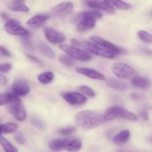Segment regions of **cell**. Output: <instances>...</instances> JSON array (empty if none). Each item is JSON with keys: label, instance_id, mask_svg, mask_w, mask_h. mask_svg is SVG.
<instances>
[{"label": "cell", "instance_id": "cell-1", "mask_svg": "<svg viewBox=\"0 0 152 152\" xmlns=\"http://www.w3.org/2000/svg\"><path fill=\"white\" fill-rule=\"evenodd\" d=\"M77 124L86 129H92L98 127L105 121L103 116L90 110H85L77 113L75 116Z\"/></svg>", "mask_w": 152, "mask_h": 152}, {"label": "cell", "instance_id": "cell-2", "mask_svg": "<svg viewBox=\"0 0 152 152\" xmlns=\"http://www.w3.org/2000/svg\"><path fill=\"white\" fill-rule=\"evenodd\" d=\"M71 42L74 47L77 48H84L86 49V51L90 52V53H94V54L97 55V56H102L104 58H108V59H111L115 56L113 52L110 51V50H107V49L103 48L100 47L98 45L95 44L93 42H88V41H79L77 39H72L71 40Z\"/></svg>", "mask_w": 152, "mask_h": 152}, {"label": "cell", "instance_id": "cell-3", "mask_svg": "<svg viewBox=\"0 0 152 152\" xmlns=\"http://www.w3.org/2000/svg\"><path fill=\"white\" fill-rule=\"evenodd\" d=\"M102 14L98 11H84L79 15L80 21L77 25V30L85 32L92 29L96 25V19H100Z\"/></svg>", "mask_w": 152, "mask_h": 152}, {"label": "cell", "instance_id": "cell-4", "mask_svg": "<svg viewBox=\"0 0 152 152\" xmlns=\"http://www.w3.org/2000/svg\"><path fill=\"white\" fill-rule=\"evenodd\" d=\"M105 121H111L116 118H122L130 121H137V117L134 113L125 109L120 106H112L108 108L103 115Z\"/></svg>", "mask_w": 152, "mask_h": 152}, {"label": "cell", "instance_id": "cell-5", "mask_svg": "<svg viewBox=\"0 0 152 152\" xmlns=\"http://www.w3.org/2000/svg\"><path fill=\"white\" fill-rule=\"evenodd\" d=\"M59 48L62 51L67 53V55L72 58L73 59H77L82 62H87L92 59V56L89 52L86 50L74 47V46L67 45H59Z\"/></svg>", "mask_w": 152, "mask_h": 152}, {"label": "cell", "instance_id": "cell-6", "mask_svg": "<svg viewBox=\"0 0 152 152\" xmlns=\"http://www.w3.org/2000/svg\"><path fill=\"white\" fill-rule=\"evenodd\" d=\"M113 72L120 79H129L135 74V70L129 65L123 62H116L112 65Z\"/></svg>", "mask_w": 152, "mask_h": 152}, {"label": "cell", "instance_id": "cell-7", "mask_svg": "<svg viewBox=\"0 0 152 152\" xmlns=\"http://www.w3.org/2000/svg\"><path fill=\"white\" fill-rule=\"evenodd\" d=\"M8 111L19 121H23L27 117V111L19 98H16L8 105Z\"/></svg>", "mask_w": 152, "mask_h": 152}, {"label": "cell", "instance_id": "cell-8", "mask_svg": "<svg viewBox=\"0 0 152 152\" xmlns=\"http://www.w3.org/2000/svg\"><path fill=\"white\" fill-rule=\"evenodd\" d=\"M4 29L9 34L21 37H27L29 34L28 30L20 25L19 22L14 19H8L4 24Z\"/></svg>", "mask_w": 152, "mask_h": 152}, {"label": "cell", "instance_id": "cell-9", "mask_svg": "<svg viewBox=\"0 0 152 152\" xmlns=\"http://www.w3.org/2000/svg\"><path fill=\"white\" fill-rule=\"evenodd\" d=\"M44 34L46 39L52 44H60L65 40V37L63 34L51 27H45L44 28Z\"/></svg>", "mask_w": 152, "mask_h": 152}, {"label": "cell", "instance_id": "cell-10", "mask_svg": "<svg viewBox=\"0 0 152 152\" xmlns=\"http://www.w3.org/2000/svg\"><path fill=\"white\" fill-rule=\"evenodd\" d=\"M91 42H94L95 44L98 45L100 47L103 48L107 49V50H110V51L113 52L114 54H120V53L125 52V50L123 49L117 47L116 45H114L113 43L107 41V40L103 39L102 38H100L99 37H96V36H94V37H91Z\"/></svg>", "mask_w": 152, "mask_h": 152}, {"label": "cell", "instance_id": "cell-11", "mask_svg": "<svg viewBox=\"0 0 152 152\" xmlns=\"http://www.w3.org/2000/svg\"><path fill=\"white\" fill-rule=\"evenodd\" d=\"M74 9V4L70 1H65L57 4L51 10L52 14L59 18H63L69 14Z\"/></svg>", "mask_w": 152, "mask_h": 152}, {"label": "cell", "instance_id": "cell-12", "mask_svg": "<svg viewBox=\"0 0 152 152\" xmlns=\"http://www.w3.org/2000/svg\"><path fill=\"white\" fill-rule=\"evenodd\" d=\"M62 96L68 103L72 105H83L87 101L86 96L78 92H65L62 94Z\"/></svg>", "mask_w": 152, "mask_h": 152}, {"label": "cell", "instance_id": "cell-13", "mask_svg": "<svg viewBox=\"0 0 152 152\" xmlns=\"http://www.w3.org/2000/svg\"><path fill=\"white\" fill-rule=\"evenodd\" d=\"M13 94L17 96H25L28 94L31 91V88L26 80L23 79H17L12 85Z\"/></svg>", "mask_w": 152, "mask_h": 152}, {"label": "cell", "instance_id": "cell-14", "mask_svg": "<svg viewBox=\"0 0 152 152\" xmlns=\"http://www.w3.org/2000/svg\"><path fill=\"white\" fill-rule=\"evenodd\" d=\"M86 4L91 8L98 9V10H103L110 14H114L115 10L113 7L111 1H86Z\"/></svg>", "mask_w": 152, "mask_h": 152}, {"label": "cell", "instance_id": "cell-15", "mask_svg": "<svg viewBox=\"0 0 152 152\" xmlns=\"http://www.w3.org/2000/svg\"><path fill=\"white\" fill-rule=\"evenodd\" d=\"M50 14H38L28 19L27 24L30 28H38L43 26L44 24L50 19Z\"/></svg>", "mask_w": 152, "mask_h": 152}, {"label": "cell", "instance_id": "cell-16", "mask_svg": "<svg viewBox=\"0 0 152 152\" xmlns=\"http://www.w3.org/2000/svg\"><path fill=\"white\" fill-rule=\"evenodd\" d=\"M77 72L79 74H81L86 77H89L91 79L96 80H105V77L103 74H101L99 71L96 70L91 69V68H77Z\"/></svg>", "mask_w": 152, "mask_h": 152}, {"label": "cell", "instance_id": "cell-17", "mask_svg": "<svg viewBox=\"0 0 152 152\" xmlns=\"http://www.w3.org/2000/svg\"><path fill=\"white\" fill-rule=\"evenodd\" d=\"M131 84L137 88H146L150 86L151 82L145 77L140 76H134L131 80Z\"/></svg>", "mask_w": 152, "mask_h": 152}, {"label": "cell", "instance_id": "cell-18", "mask_svg": "<svg viewBox=\"0 0 152 152\" xmlns=\"http://www.w3.org/2000/svg\"><path fill=\"white\" fill-rule=\"evenodd\" d=\"M130 136V131L128 130V129H125V130L119 132L117 135L114 137L113 142L116 145H123V144H125L129 141Z\"/></svg>", "mask_w": 152, "mask_h": 152}, {"label": "cell", "instance_id": "cell-19", "mask_svg": "<svg viewBox=\"0 0 152 152\" xmlns=\"http://www.w3.org/2000/svg\"><path fill=\"white\" fill-rule=\"evenodd\" d=\"M106 84L107 86H109L111 88L117 91H126L129 89V86L126 83L120 81V80H116V79H108L106 80Z\"/></svg>", "mask_w": 152, "mask_h": 152}, {"label": "cell", "instance_id": "cell-20", "mask_svg": "<svg viewBox=\"0 0 152 152\" xmlns=\"http://www.w3.org/2000/svg\"><path fill=\"white\" fill-rule=\"evenodd\" d=\"M82 148V142L78 139H67L65 150L69 152H77Z\"/></svg>", "mask_w": 152, "mask_h": 152}, {"label": "cell", "instance_id": "cell-21", "mask_svg": "<svg viewBox=\"0 0 152 152\" xmlns=\"http://www.w3.org/2000/svg\"><path fill=\"white\" fill-rule=\"evenodd\" d=\"M66 142L67 139H56L50 141L48 144V146L50 149L53 150V151H62V150H65Z\"/></svg>", "mask_w": 152, "mask_h": 152}, {"label": "cell", "instance_id": "cell-22", "mask_svg": "<svg viewBox=\"0 0 152 152\" xmlns=\"http://www.w3.org/2000/svg\"><path fill=\"white\" fill-rule=\"evenodd\" d=\"M38 48L39 51L41 52L42 54L44 56H47L48 58H54L55 57V53L51 48L49 47L47 44H45L43 42H39L38 44Z\"/></svg>", "mask_w": 152, "mask_h": 152}, {"label": "cell", "instance_id": "cell-23", "mask_svg": "<svg viewBox=\"0 0 152 152\" xmlns=\"http://www.w3.org/2000/svg\"><path fill=\"white\" fill-rule=\"evenodd\" d=\"M8 8L13 11H21L28 12L29 8L25 4V2L23 1H14L12 2L10 5L8 6Z\"/></svg>", "mask_w": 152, "mask_h": 152}, {"label": "cell", "instance_id": "cell-24", "mask_svg": "<svg viewBox=\"0 0 152 152\" xmlns=\"http://www.w3.org/2000/svg\"><path fill=\"white\" fill-rule=\"evenodd\" d=\"M16 98H18V96L13 93H0V106L10 104Z\"/></svg>", "mask_w": 152, "mask_h": 152}, {"label": "cell", "instance_id": "cell-25", "mask_svg": "<svg viewBox=\"0 0 152 152\" xmlns=\"http://www.w3.org/2000/svg\"><path fill=\"white\" fill-rule=\"evenodd\" d=\"M53 78H54V74H53V72L48 71V72H45L39 74L38 77V80L42 84L47 85L51 83Z\"/></svg>", "mask_w": 152, "mask_h": 152}, {"label": "cell", "instance_id": "cell-26", "mask_svg": "<svg viewBox=\"0 0 152 152\" xmlns=\"http://www.w3.org/2000/svg\"><path fill=\"white\" fill-rule=\"evenodd\" d=\"M1 133L11 134L16 132L18 129L17 124L14 123H7L4 124L0 125Z\"/></svg>", "mask_w": 152, "mask_h": 152}, {"label": "cell", "instance_id": "cell-27", "mask_svg": "<svg viewBox=\"0 0 152 152\" xmlns=\"http://www.w3.org/2000/svg\"><path fill=\"white\" fill-rule=\"evenodd\" d=\"M0 144L2 146L4 152H18L17 148L3 137H0Z\"/></svg>", "mask_w": 152, "mask_h": 152}, {"label": "cell", "instance_id": "cell-28", "mask_svg": "<svg viewBox=\"0 0 152 152\" xmlns=\"http://www.w3.org/2000/svg\"><path fill=\"white\" fill-rule=\"evenodd\" d=\"M138 37L144 42L152 44V34L150 33L143 31V30H140L138 31Z\"/></svg>", "mask_w": 152, "mask_h": 152}, {"label": "cell", "instance_id": "cell-29", "mask_svg": "<svg viewBox=\"0 0 152 152\" xmlns=\"http://www.w3.org/2000/svg\"><path fill=\"white\" fill-rule=\"evenodd\" d=\"M111 4H113L114 6H115L117 9L119 10H129L132 7V5L129 3L126 2V1H111Z\"/></svg>", "mask_w": 152, "mask_h": 152}, {"label": "cell", "instance_id": "cell-30", "mask_svg": "<svg viewBox=\"0 0 152 152\" xmlns=\"http://www.w3.org/2000/svg\"><path fill=\"white\" fill-rule=\"evenodd\" d=\"M59 60L62 65H66V66H72L74 64V59L70 57L68 55H61L59 58Z\"/></svg>", "mask_w": 152, "mask_h": 152}, {"label": "cell", "instance_id": "cell-31", "mask_svg": "<svg viewBox=\"0 0 152 152\" xmlns=\"http://www.w3.org/2000/svg\"><path fill=\"white\" fill-rule=\"evenodd\" d=\"M80 90L81 91L83 94L87 95L88 97H94V96H95L94 91L91 88L88 87V86H80Z\"/></svg>", "mask_w": 152, "mask_h": 152}, {"label": "cell", "instance_id": "cell-32", "mask_svg": "<svg viewBox=\"0 0 152 152\" xmlns=\"http://www.w3.org/2000/svg\"><path fill=\"white\" fill-rule=\"evenodd\" d=\"M74 131H75V127L71 126V127H67L65 128V129H59V130L58 131V132H59V134L62 135V136H68V135L72 134Z\"/></svg>", "mask_w": 152, "mask_h": 152}, {"label": "cell", "instance_id": "cell-33", "mask_svg": "<svg viewBox=\"0 0 152 152\" xmlns=\"http://www.w3.org/2000/svg\"><path fill=\"white\" fill-rule=\"evenodd\" d=\"M31 123H32L33 126H36L38 129H45V124L40 119L37 118V117H34V118H32L31 120Z\"/></svg>", "mask_w": 152, "mask_h": 152}, {"label": "cell", "instance_id": "cell-34", "mask_svg": "<svg viewBox=\"0 0 152 152\" xmlns=\"http://www.w3.org/2000/svg\"><path fill=\"white\" fill-rule=\"evenodd\" d=\"M14 137L16 142H17L19 145H23V144H25V142H26L25 137L21 132H17V133H16Z\"/></svg>", "mask_w": 152, "mask_h": 152}, {"label": "cell", "instance_id": "cell-35", "mask_svg": "<svg viewBox=\"0 0 152 152\" xmlns=\"http://www.w3.org/2000/svg\"><path fill=\"white\" fill-rule=\"evenodd\" d=\"M12 68V65L10 63H1L0 64V72L7 73Z\"/></svg>", "mask_w": 152, "mask_h": 152}, {"label": "cell", "instance_id": "cell-36", "mask_svg": "<svg viewBox=\"0 0 152 152\" xmlns=\"http://www.w3.org/2000/svg\"><path fill=\"white\" fill-rule=\"evenodd\" d=\"M0 53H1V54L4 55V56H11V54H10V52H9L8 50L5 48L3 47V46H1V45H0Z\"/></svg>", "mask_w": 152, "mask_h": 152}, {"label": "cell", "instance_id": "cell-37", "mask_svg": "<svg viewBox=\"0 0 152 152\" xmlns=\"http://www.w3.org/2000/svg\"><path fill=\"white\" fill-rule=\"evenodd\" d=\"M140 114L141 118L144 120H148V118H149L148 113V111H142Z\"/></svg>", "mask_w": 152, "mask_h": 152}, {"label": "cell", "instance_id": "cell-38", "mask_svg": "<svg viewBox=\"0 0 152 152\" xmlns=\"http://www.w3.org/2000/svg\"><path fill=\"white\" fill-rule=\"evenodd\" d=\"M7 80L4 75L2 74H0V85L1 86H4V85L7 84Z\"/></svg>", "mask_w": 152, "mask_h": 152}, {"label": "cell", "instance_id": "cell-39", "mask_svg": "<svg viewBox=\"0 0 152 152\" xmlns=\"http://www.w3.org/2000/svg\"><path fill=\"white\" fill-rule=\"evenodd\" d=\"M26 55H27V56H28V57L30 59H31V60L34 61V62H37V63H38V64H42V62H40V61L38 59H37V58H36V57H34V56H32V55H31V54H26Z\"/></svg>", "mask_w": 152, "mask_h": 152}, {"label": "cell", "instance_id": "cell-40", "mask_svg": "<svg viewBox=\"0 0 152 152\" xmlns=\"http://www.w3.org/2000/svg\"><path fill=\"white\" fill-rule=\"evenodd\" d=\"M1 16L3 17V19H7V18H8V16H7V14H4V13H3V14H1Z\"/></svg>", "mask_w": 152, "mask_h": 152}, {"label": "cell", "instance_id": "cell-41", "mask_svg": "<svg viewBox=\"0 0 152 152\" xmlns=\"http://www.w3.org/2000/svg\"><path fill=\"white\" fill-rule=\"evenodd\" d=\"M1 127H0V135H1Z\"/></svg>", "mask_w": 152, "mask_h": 152}, {"label": "cell", "instance_id": "cell-42", "mask_svg": "<svg viewBox=\"0 0 152 152\" xmlns=\"http://www.w3.org/2000/svg\"><path fill=\"white\" fill-rule=\"evenodd\" d=\"M151 141H152V138H151Z\"/></svg>", "mask_w": 152, "mask_h": 152}]
</instances>
